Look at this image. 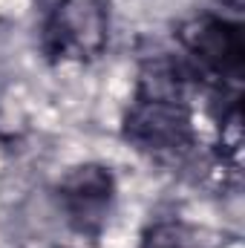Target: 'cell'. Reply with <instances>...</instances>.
Instances as JSON below:
<instances>
[{"mask_svg":"<svg viewBox=\"0 0 245 248\" xmlns=\"http://www.w3.org/2000/svg\"><path fill=\"white\" fill-rule=\"evenodd\" d=\"M190 84L196 81L182 58H153L144 63L122 122L124 141L150 159H182L193 153L199 127Z\"/></svg>","mask_w":245,"mask_h":248,"instance_id":"cell-1","label":"cell"},{"mask_svg":"<svg viewBox=\"0 0 245 248\" xmlns=\"http://www.w3.org/2000/svg\"><path fill=\"white\" fill-rule=\"evenodd\" d=\"M182 63L196 84L237 95L245 69V32L237 20L219 12L187 17L179 32Z\"/></svg>","mask_w":245,"mask_h":248,"instance_id":"cell-2","label":"cell"},{"mask_svg":"<svg viewBox=\"0 0 245 248\" xmlns=\"http://www.w3.org/2000/svg\"><path fill=\"white\" fill-rule=\"evenodd\" d=\"M110 46L104 0H55L41 23V52L49 63H92Z\"/></svg>","mask_w":245,"mask_h":248,"instance_id":"cell-3","label":"cell"},{"mask_svg":"<svg viewBox=\"0 0 245 248\" xmlns=\"http://www.w3.org/2000/svg\"><path fill=\"white\" fill-rule=\"evenodd\" d=\"M116 176L98 162H84L66 170L58 182L55 199L66 225L78 237H98L116 205Z\"/></svg>","mask_w":245,"mask_h":248,"instance_id":"cell-4","label":"cell"},{"mask_svg":"<svg viewBox=\"0 0 245 248\" xmlns=\"http://www.w3.org/2000/svg\"><path fill=\"white\" fill-rule=\"evenodd\" d=\"M138 248H199L193 231L179 219H159L144 228Z\"/></svg>","mask_w":245,"mask_h":248,"instance_id":"cell-5","label":"cell"},{"mask_svg":"<svg viewBox=\"0 0 245 248\" xmlns=\"http://www.w3.org/2000/svg\"><path fill=\"white\" fill-rule=\"evenodd\" d=\"M222 12H231V15H240L245 9V0H214Z\"/></svg>","mask_w":245,"mask_h":248,"instance_id":"cell-6","label":"cell"}]
</instances>
